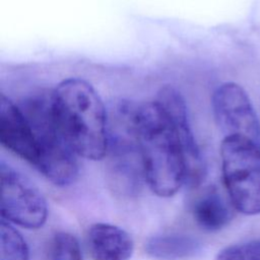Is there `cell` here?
<instances>
[{
  "mask_svg": "<svg viewBox=\"0 0 260 260\" xmlns=\"http://www.w3.org/2000/svg\"><path fill=\"white\" fill-rule=\"evenodd\" d=\"M136 124L145 181L157 196H174L185 183L186 170L173 123L154 100L137 107Z\"/></svg>",
  "mask_w": 260,
  "mask_h": 260,
  "instance_id": "cell-1",
  "label": "cell"
},
{
  "mask_svg": "<svg viewBox=\"0 0 260 260\" xmlns=\"http://www.w3.org/2000/svg\"><path fill=\"white\" fill-rule=\"evenodd\" d=\"M60 123L77 155L102 159L108 147V115L99 93L81 78H67L53 89Z\"/></svg>",
  "mask_w": 260,
  "mask_h": 260,
  "instance_id": "cell-2",
  "label": "cell"
},
{
  "mask_svg": "<svg viewBox=\"0 0 260 260\" xmlns=\"http://www.w3.org/2000/svg\"><path fill=\"white\" fill-rule=\"evenodd\" d=\"M18 107L25 117L37 148L36 168L53 184L71 185L78 175L77 153L57 116L53 90L36 92Z\"/></svg>",
  "mask_w": 260,
  "mask_h": 260,
  "instance_id": "cell-3",
  "label": "cell"
},
{
  "mask_svg": "<svg viewBox=\"0 0 260 260\" xmlns=\"http://www.w3.org/2000/svg\"><path fill=\"white\" fill-rule=\"evenodd\" d=\"M137 105L120 101L108 116V176L112 188L122 195H136L145 180L137 136Z\"/></svg>",
  "mask_w": 260,
  "mask_h": 260,
  "instance_id": "cell-4",
  "label": "cell"
},
{
  "mask_svg": "<svg viewBox=\"0 0 260 260\" xmlns=\"http://www.w3.org/2000/svg\"><path fill=\"white\" fill-rule=\"evenodd\" d=\"M222 179L234 207L260 214V143L246 136H224L220 144Z\"/></svg>",
  "mask_w": 260,
  "mask_h": 260,
  "instance_id": "cell-5",
  "label": "cell"
},
{
  "mask_svg": "<svg viewBox=\"0 0 260 260\" xmlns=\"http://www.w3.org/2000/svg\"><path fill=\"white\" fill-rule=\"evenodd\" d=\"M0 184L2 218L28 230L42 228L47 220L48 206L38 188L4 162L0 167Z\"/></svg>",
  "mask_w": 260,
  "mask_h": 260,
  "instance_id": "cell-6",
  "label": "cell"
},
{
  "mask_svg": "<svg viewBox=\"0 0 260 260\" xmlns=\"http://www.w3.org/2000/svg\"><path fill=\"white\" fill-rule=\"evenodd\" d=\"M212 110L220 130L249 137L260 143V125L246 90L236 82H224L212 94Z\"/></svg>",
  "mask_w": 260,
  "mask_h": 260,
  "instance_id": "cell-7",
  "label": "cell"
},
{
  "mask_svg": "<svg viewBox=\"0 0 260 260\" xmlns=\"http://www.w3.org/2000/svg\"><path fill=\"white\" fill-rule=\"evenodd\" d=\"M155 101L173 123L180 138L186 170L185 183L191 187H197L205 177V166L190 128L185 101L180 91L171 85L162 86Z\"/></svg>",
  "mask_w": 260,
  "mask_h": 260,
  "instance_id": "cell-8",
  "label": "cell"
},
{
  "mask_svg": "<svg viewBox=\"0 0 260 260\" xmlns=\"http://www.w3.org/2000/svg\"><path fill=\"white\" fill-rule=\"evenodd\" d=\"M0 141L3 146L32 166L37 162V148L29 125L17 104L1 94Z\"/></svg>",
  "mask_w": 260,
  "mask_h": 260,
  "instance_id": "cell-9",
  "label": "cell"
},
{
  "mask_svg": "<svg viewBox=\"0 0 260 260\" xmlns=\"http://www.w3.org/2000/svg\"><path fill=\"white\" fill-rule=\"evenodd\" d=\"M87 247L93 260H129L134 251L133 240L125 230L105 222L89 226Z\"/></svg>",
  "mask_w": 260,
  "mask_h": 260,
  "instance_id": "cell-10",
  "label": "cell"
},
{
  "mask_svg": "<svg viewBox=\"0 0 260 260\" xmlns=\"http://www.w3.org/2000/svg\"><path fill=\"white\" fill-rule=\"evenodd\" d=\"M144 250L156 260H188L201 253L202 245L193 236L171 233L149 238L144 244Z\"/></svg>",
  "mask_w": 260,
  "mask_h": 260,
  "instance_id": "cell-11",
  "label": "cell"
},
{
  "mask_svg": "<svg viewBox=\"0 0 260 260\" xmlns=\"http://www.w3.org/2000/svg\"><path fill=\"white\" fill-rule=\"evenodd\" d=\"M191 212L196 223L208 232L223 229L232 218L228 204L215 189L200 194L193 202Z\"/></svg>",
  "mask_w": 260,
  "mask_h": 260,
  "instance_id": "cell-12",
  "label": "cell"
},
{
  "mask_svg": "<svg viewBox=\"0 0 260 260\" xmlns=\"http://www.w3.org/2000/svg\"><path fill=\"white\" fill-rule=\"evenodd\" d=\"M29 251L21 234L7 220L0 223V260H28Z\"/></svg>",
  "mask_w": 260,
  "mask_h": 260,
  "instance_id": "cell-13",
  "label": "cell"
},
{
  "mask_svg": "<svg viewBox=\"0 0 260 260\" xmlns=\"http://www.w3.org/2000/svg\"><path fill=\"white\" fill-rule=\"evenodd\" d=\"M50 260H82L78 240L66 232L57 233L51 242Z\"/></svg>",
  "mask_w": 260,
  "mask_h": 260,
  "instance_id": "cell-14",
  "label": "cell"
},
{
  "mask_svg": "<svg viewBox=\"0 0 260 260\" xmlns=\"http://www.w3.org/2000/svg\"><path fill=\"white\" fill-rule=\"evenodd\" d=\"M215 260H260V239L228 246L218 252Z\"/></svg>",
  "mask_w": 260,
  "mask_h": 260,
  "instance_id": "cell-15",
  "label": "cell"
}]
</instances>
